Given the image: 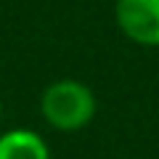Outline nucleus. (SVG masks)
Returning <instances> with one entry per match:
<instances>
[{
	"label": "nucleus",
	"mask_w": 159,
	"mask_h": 159,
	"mask_svg": "<svg viewBox=\"0 0 159 159\" xmlns=\"http://www.w3.org/2000/svg\"><path fill=\"white\" fill-rule=\"evenodd\" d=\"M40 114L61 133L82 130L96 117V93L80 80H56L40 96Z\"/></svg>",
	"instance_id": "obj_1"
},
{
	"label": "nucleus",
	"mask_w": 159,
	"mask_h": 159,
	"mask_svg": "<svg viewBox=\"0 0 159 159\" xmlns=\"http://www.w3.org/2000/svg\"><path fill=\"white\" fill-rule=\"evenodd\" d=\"M114 19L127 40L138 45H159V0H117Z\"/></svg>",
	"instance_id": "obj_2"
},
{
	"label": "nucleus",
	"mask_w": 159,
	"mask_h": 159,
	"mask_svg": "<svg viewBox=\"0 0 159 159\" xmlns=\"http://www.w3.org/2000/svg\"><path fill=\"white\" fill-rule=\"evenodd\" d=\"M0 159H51V148L34 130H8L0 135Z\"/></svg>",
	"instance_id": "obj_3"
},
{
	"label": "nucleus",
	"mask_w": 159,
	"mask_h": 159,
	"mask_svg": "<svg viewBox=\"0 0 159 159\" xmlns=\"http://www.w3.org/2000/svg\"><path fill=\"white\" fill-rule=\"evenodd\" d=\"M0 114H3V106H0Z\"/></svg>",
	"instance_id": "obj_4"
}]
</instances>
